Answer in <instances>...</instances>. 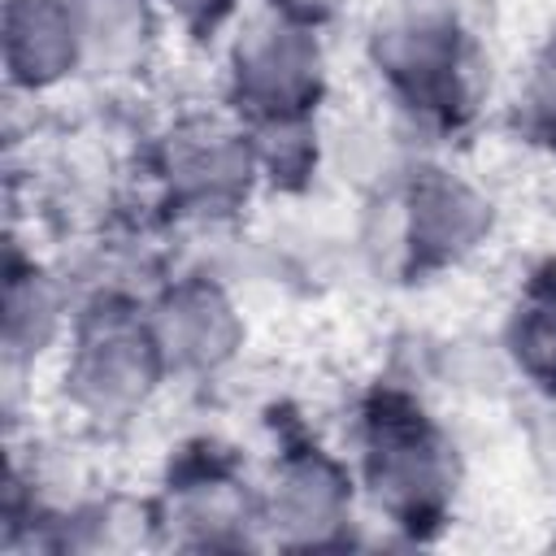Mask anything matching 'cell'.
Returning <instances> with one entry per match:
<instances>
[{"label": "cell", "mask_w": 556, "mask_h": 556, "mask_svg": "<svg viewBox=\"0 0 556 556\" xmlns=\"http://www.w3.org/2000/svg\"><path fill=\"white\" fill-rule=\"evenodd\" d=\"M547 547L556 552V517H552V526H547Z\"/></svg>", "instance_id": "18"}, {"label": "cell", "mask_w": 556, "mask_h": 556, "mask_svg": "<svg viewBox=\"0 0 556 556\" xmlns=\"http://www.w3.org/2000/svg\"><path fill=\"white\" fill-rule=\"evenodd\" d=\"M508 122L526 148L556 156V35L547 43H539L530 52L526 70L517 74Z\"/></svg>", "instance_id": "15"}, {"label": "cell", "mask_w": 556, "mask_h": 556, "mask_svg": "<svg viewBox=\"0 0 556 556\" xmlns=\"http://www.w3.org/2000/svg\"><path fill=\"white\" fill-rule=\"evenodd\" d=\"M78 295L83 291L65 269L43 261L22 239H9L0 287V356L9 378H30L39 365L61 356Z\"/></svg>", "instance_id": "10"}, {"label": "cell", "mask_w": 556, "mask_h": 556, "mask_svg": "<svg viewBox=\"0 0 556 556\" xmlns=\"http://www.w3.org/2000/svg\"><path fill=\"white\" fill-rule=\"evenodd\" d=\"M265 4L278 9V13H287V17H300V22H308V26L334 30V26L352 13L356 0H265Z\"/></svg>", "instance_id": "17"}, {"label": "cell", "mask_w": 556, "mask_h": 556, "mask_svg": "<svg viewBox=\"0 0 556 556\" xmlns=\"http://www.w3.org/2000/svg\"><path fill=\"white\" fill-rule=\"evenodd\" d=\"M148 291L130 282H96L78 295L56 369V395L83 430L117 434L148 417L174 387L165 352L148 317Z\"/></svg>", "instance_id": "3"}, {"label": "cell", "mask_w": 556, "mask_h": 556, "mask_svg": "<svg viewBox=\"0 0 556 556\" xmlns=\"http://www.w3.org/2000/svg\"><path fill=\"white\" fill-rule=\"evenodd\" d=\"M374 208H382L387 265L404 282L469 269L495 243L504 222L495 191L439 152H421Z\"/></svg>", "instance_id": "5"}, {"label": "cell", "mask_w": 556, "mask_h": 556, "mask_svg": "<svg viewBox=\"0 0 556 556\" xmlns=\"http://www.w3.org/2000/svg\"><path fill=\"white\" fill-rule=\"evenodd\" d=\"M365 513L400 543H439L465 495V456L452 426L404 378L369 382L348 408L343 439Z\"/></svg>", "instance_id": "1"}, {"label": "cell", "mask_w": 556, "mask_h": 556, "mask_svg": "<svg viewBox=\"0 0 556 556\" xmlns=\"http://www.w3.org/2000/svg\"><path fill=\"white\" fill-rule=\"evenodd\" d=\"M365 70L421 148L473 130L486 104V43L473 9L456 0H387L361 39Z\"/></svg>", "instance_id": "2"}, {"label": "cell", "mask_w": 556, "mask_h": 556, "mask_svg": "<svg viewBox=\"0 0 556 556\" xmlns=\"http://www.w3.org/2000/svg\"><path fill=\"white\" fill-rule=\"evenodd\" d=\"M148 517L156 547L200 556L269 547L261 469L217 434H191L169 447L148 491Z\"/></svg>", "instance_id": "7"}, {"label": "cell", "mask_w": 556, "mask_h": 556, "mask_svg": "<svg viewBox=\"0 0 556 556\" xmlns=\"http://www.w3.org/2000/svg\"><path fill=\"white\" fill-rule=\"evenodd\" d=\"M217 100L230 104L243 122L291 117V113H330L334 96V56L330 30L287 17L256 0L239 26L217 48Z\"/></svg>", "instance_id": "8"}, {"label": "cell", "mask_w": 556, "mask_h": 556, "mask_svg": "<svg viewBox=\"0 0 556 556\" xmlns=\"http://www.w3.org/2000/svg\"><path fill=\"white\" fill-rule=\"evenodd\" d=\"M139 182L148 213L169 226H230L265 195L252 135L222 100L156 122L139 143Z\"/></svg>", "instance_id": "4"}, {"label": "cell", "mask_w": 556, "mask_h": 556, "mask_svg": "<svg viewBox=\"0 0 556 556\" xmlns=\"http://www.w3.org/2000/svg\"><path fill=\"white\" fill-rule=\"evenodd\" d=\"M500 361L513 382H521L543 404H556V252L534 256L495 330Z\"/></svg>", "instance_id": "13"}, {"label": "cell", "mask_w": 556, "mask_h": 556, "mask_svg": "<svg viewBox=\"0 0 556 556\" xmlns=\"http://www.w3.org/2000/svg\"><path fill=\"white\" fill-rule=\"evenodd\" d=\"M256 0H161L169 30L191 48H222Z\"/></svg>", "instance_id": "16"}, {"label": "cell", "mask_w": 556, "mask_h": 556, "mask_svg": "<svg viewBox=\"0 0 556 556\" xmlns=\"http://www.w3.org/2000/svg\"><path fill=\"white\" fill-rule=\"evenodd\" d=\"M265 539L278 552H343L361 543L365 495L348 447L330 443L295 408H274L261 465Z\"/></svg>", "instance_id": "6"}, {"label": "cell", "mask_w": 556, "mask_h": 556, "mask_svg": "<svg viewBox=\"0 0 556 556\" xmlns=\"http://www.w3.org/2000/svg\"><path fill=\"white\" fill-rule=\"evenodd\" d=\"M143 300L174 382L208 387L239 369L252 321L230 278L208 265H178L156 274Z\"/></svg>", "instance_id": "9"}, {"label": "cell", "mask_w": 556, "mask_h": 556, "mask_svg": "<svg viewBox=\"0 0 556 556\" xmlns=\"http://www.w3.org/2000/svg\"><path fill=\"white\" fill-rule=\"evenodd\" d=\"M70 9L83 43V78L109 91L139 87L174 35L161 0H70Z\"/></svg>", "instance_id": "12"}, {"label": "cell", "mask_w": 556, "mask_h": 556, "mask_svg": "<svg viewBox=\"0 0 556 556\" xmlns=\"http://www.w3.org/2000/svg\"><path fill=\"white\" fill-rule=\"evenodd\" d=\"M0 70L22 100H52L83 78V43L70 0H4L0 4Z\"/></svg>", "instance_id": "11"}, {"label": "cell", "mask_w": 556, "mask_h": 556, "mask_svg": "<svg viewBox=\"0 0 556 556\" xmlns=\"http://www.w3.org/2000/svg\"><path fill=\"white\" fill-rule=\"evenodd\" d=\"M252 135L261 187L269 195L295 200L308 195L326 169V113H291V117H256L243 122Z\"/></svg>", "instance_id": "14"}]
</instances>
